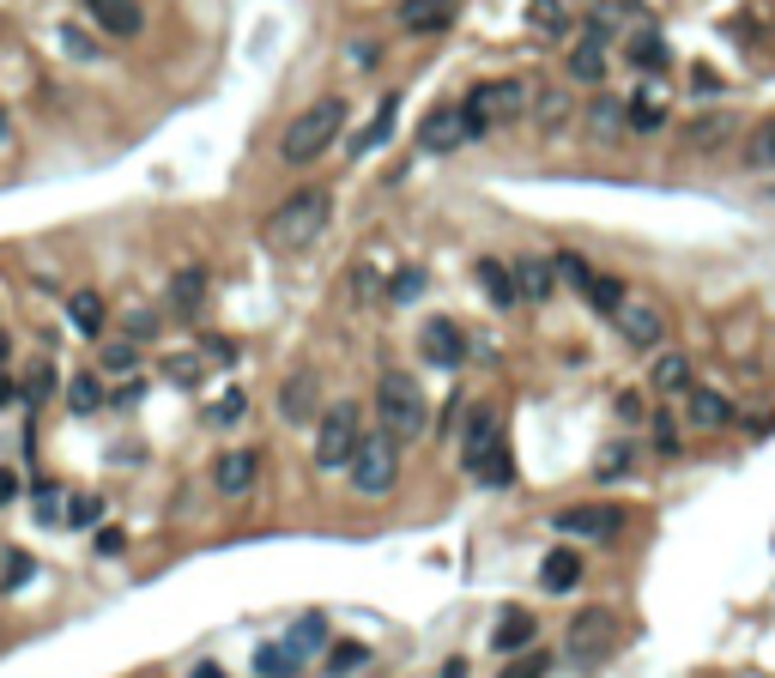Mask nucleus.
Here are the masks:
<instances>
[{"label": "nucleus", "instance_id": "obj_1", "mask_svg": "<svg viewBox=\"0 0 775 678\" xmlns=\"http://www.w3.org/2000/svg\"><path fill=\"white\" fill-rule=\"evenodd\" d=\"M328 219H333L328 188H297L291 200H279V207L267 212V242H273L279 254H297V249H309V242L328 230Z\"/></svg>", "mask_w": 775, "mask_h": 678}, {"label": "nucleus", "instance_id": "obj_2", "mask_svg": "<svg viewBox=\"0 0 775 678\" xmlns=\"http://www.w3.org/2000/svg\"><path fill=\"white\" fill-rule=\"evenodd\" d=\"M376 418H382V430L394 442H418L424 430H431V400H424V388L406 376V369H382V382H376Z\"/></svg>", "mask_w": 775, "mask_h": 678}, {"label": "nucleus", "instance_id": "obj_3", "mask_svg": "<svg viewBox=\"0 0 775 678\" xmlns=\"http://www.w3.org/2000/svg\"><path fill=\"white\" fill-rule=\"evenodd\" d=\"M345 127V97H316L303 115H291V127L279 134V158L286 164H316L321 152L340 139Z\"/></svg>", "mask_w": 775, "mask_h": 678}, {"label": "nucleus", "instance_id": "obj_4", "mask_svg": "<svg viewBox=\"0 0 775 678\" xmlns=\"http://www.w3.org/2000/svg\"><path fill=\"white\" fill-rule=\"evenodd\" d=\"M534 109V85L527 80H485L467 92V104H461V115H467V134H497V127L521 122V115Z\"/></svg>", "mask_w": 775, "mask_h": 678}, {"label": "nucleus", "instance_id": "obj_5", "mask_svg": "<svg viewBox=\"0 0 775 678\" xmlns=\"http://www.w3.org/2000/svg\"><path fill=\"white\" fill-rule=\"evenodd\" d=\"M358 442H364V413H358L352 400H340V406H321V418H316V472H340V467H352V455H358Z\"/></svg>", "mask_w": 775, "mask_h": 678}, {"label": "nucleus", "instance_id": "obj_6", "mask_svg": "<svg viewBox=\"0 0 775 678\" xmlns=\"http://www.w3.org/2000/svg\"><path fill=\"white\" fill-rule=\"evenodd\" d=\"M345 472H352V491H358V497H388V491L400 484V442L388 437V430L364 437Z\"/></svg>", "mask_w": 775, "mask_h": 678}, {"label": "nucleus", "instance_id": "obj_7", "mask_svg": "<svg viewBox=\"0 0 775 678\" xmlns=\"http://www.w3.org/2000/svg\"><path fill=\"white\" fill-rule=\"evenodd\" d=\"M624 509L618 503H570V509H558L551 515V528L564 533V540H588V545H606V540H618L624 533Z\"/></svg>", "mask_w": 775, "mask_h": 678}, {"label": "nucleus", "instance_id": "obj_8", "mask_svg": "<svg viewBox=\"0 0 775 678\" xmlns=\"http://www.w3.org/2000/svg\"><path fill=\"white\" fill-rule=\"evenodd\" d=\"M606 49H612V24H606V12H593V19L581 24V43L570 49V80L576 85L606 80Z\"/></svg>", "mask_w": 775, "mask_h": 678}, {"label": "nucleus", "instance_id": "obj_9", "mask_svg": "<svg viewBox=\"0 0 775 678\" xmlns=\"http://www.w3.org/2000/svg\"><path fill=\"white\" fill-rule=\"evenodd\" d=\"M612 612L606 606H588V612H576L570 618V660H600L606 648H612Z\"/></svg>", "mask_w": 775, "mask_h": 678}, {"label": "nucleus", "instance_id": "obj_10", "mask_svg": "<svg viewBox=\"0 0 775 678\" xmlns=\"http://www.w3.org/2000/svg\"><path fill=\"white\" fill-rule=\"evenodd\" d=\"M255 479H261V455L255 449H225L213 460V491L218 497H249Z\"/></svg>", "mask_w": 775, "mask_h": 678}, {"label": "nucleus", "instance_id": "obj_11", "mask_svg": "<svg viewBox=\"0 0 775 678\" xmlns=\"http://www.w3.org/2000/svg\"><path fill=\"white\" fill-rule=\"evenodd\" d=\"M279 418L286 425H316L321 418V376L316 369H297L286 388H279Z\"/></svg>", "mask_w": 775, "mask_h": 678}, {"label": "nucleus", "instance_id": "obj_12", "mask_svg": "<svg viewBox=\"0 0 775 678\" xmlns=\"http://www.w3.org/2000/svg\"><path fill=\"white\" fill-rule=\"evenodd\" d=\"M418 352L431 357L436 369H461V364H467V334H461V327L448 322V315H436V322H424Z\"/></svg>", "mask_w": 775, "mask_h": 678}, {"label": "nucleus", "instance_id": "obj_13", "mask_svg": "<svg viewBox=\"0 0 775 678\" xmlns=\"http://www.w3.org/2000/svg\"><path fill=\"white\" fill-rule=\"evenodd\" d=\"M612 322H618V334H624V345H637V352H654V345L666 340V315L654 310V303H624Z\"/></svg>", "mask_w": 775, "mask_h": 678}, {"label": "nucleus", "instance_id": "obj_14", "mask_svg": "<svg viewBox=\"0 0 775 678\" xmlns=\"http://www.w3.org/2000/svg\"><path fill=\"white\" fill-rule=\"evenodd\" d=\"M467 115H461V104L455 109H431L424 115V127H418V146L424 152H436V158H443V152H455V146H467Z\"/></svg>", "mask_w": 775, "mask_h": 678}, {"label": "nucleus", "instance_id": "obj_15", "mask_svg": "<svg viewBox=\"0 0 775 678\" xmlns=\"http://www.w3.org/2000/svg\"><path fill=\"white\" fill-rule=\"evenodd\" d=\"M461 467H467V472H473V479H479V484H490V491H503V484H515V455H509V442H503V437H490L485 449H479V455H467V460H461Z\"/></svg>", "mask_w": 775, "mask_h": 678}, {"label": "nucleus", "instance_id": "obj_16", "mask_svg": "<svg viewBox=\"0 0 775 678\" xmlns=\"http://www.w3.org/2000/svg\"><path fill=\"white\" fill-rule=\"evenodd\" d=\"M509 273H515V291H521V303H546L551 291H558V267H551L546 254H521Z\"/></svg>", "mask_w": 775, "mask_h": 678}, {"label": "nucleus", "instance_id": "obj_17", "mask_svg": "<svg viewBox=\"0 0 775 678\" xmlns=\"http://www.w3.org/2000/svg\"><path fill=\"white\" fill-rule=\"evenodd\" d=\"M534 643H539V624H534V612H521V606H509L497 618V630H490V648H497V655H527Z\"/></svg>", "mask_w": 775, "mask_h": 678}, {"label": "nucleus", "instance_id": "obj_18", "mask_svg": "<svg viewBox=\"0 0 775 678\" xmlns=\"http://www.w3.org/2000/svg\"><path fill=\"white\" fill-rule=\"evenodd\" d=\"M684 418H691L696 430H727L733 425V400L715 388H691L684 394Z\"/></svg>", "mask_w": 775, "mask_h": 678}, {"label": "nucleus", "instance_id": "obj_19", "mask_svg": "<svg viewBox=\"0 0 775 678\" xmlns=\"http://www.w3.org/2000/svg\"><path fill=\"white\" fill-rule=\"evenodd\" d=\"M455 19V0H400V31L406 36H431Z\"/></svg>", "mask_w": 775, "mask_h": 678}, {"label": "nucleus", "instance_id": "obj_20", "mask_svg": "<svg viewBox=\"0 0 775 678\" xmlns=\"http://www.w3.org/2000/svg\"><path fill=\"white\" fill-rule=\"evenodd\" d=\"M576 582H581V552H576V545L546 552V564H539V587H546V594H570Z\"/></svg>", "mask_w": 775, "mask_h": 678}, {"label": "nucleus", "instance_id": "obj_21", "mask_svg": "<svg viewBox=\"0 0 775 678\" xmlns=\"http://www.w3.org/2000/svg\"><path fill=\"white\" fill-rule=\"evenodd\" d=\"M649 388L654 394H691L696 382H691V357L684 352H661L654 357V369H649Z\"/></svg>", "mask_w": 775, "mask_h": 678}, {"label": "nucleus", "instance_id": "obj_22", "mask_svg": "<svg viewBox=\"0 0 775 678\" xmlns=\"http://www.w3.org/2000/svg\"><path fill=\"white\" fill-rule=\"evenodd\" d=\"M624 55L637 61L642 73H661V67H673V49H666V36H661V31H649V24H642V31H630Z\"/></svg>", "mask_w": 775, "mask_h": 678}, {"label": "nucleus", "instance_id": "obj_23", "mask_svg": "<svg viewBox=\"0 0 775 678\" xmlns=\"http://www.w3.org/2000/svg\"><path fill=\"white\" fill-rule=\"evenodd\" d=\"M328 643H333V636H328V618H321V612H303V618L291 624V636H286V648H291L297 660L328 655Z\"/></svg>", "mask_w": 775, "mask_h": 678}, {"label": "nucleus", "instance_id": "obj_24", "mask_svg": "<svg viewBox=\"0 0 775 678\" xmlns=\"http://www.w3.org/2000/svg\"><path fill=\"white\" fill-rule=\"evenodd\" d=\"M473 273H479V291H485L490 303H497V310H515V303H521V291H515V273H509L503 261H490V254H485V261L473 267Z\"/></svg>", "mask_w": 775, "mask_h": 678}, {"label": "nucleus", "instance_id": "obj_25", "mask_svg": "<svg viewBox=\"0 0 775 678\" xmlns=\"http://www.w3.org/2000/svg\"><path fill=\"white\" fill-rule=\"evenodd\" d=\"M206 303V267H176L170 279V315H194Z\"/></svg>", "mask_w": 775, "mask_h": 678}, {"label": "nucleus", "instance_id": "obj_26", "mask_svg": "<svg viewBox=\"0 0 775 678\" xmlns=\"http://www.w3.org/2000/svg\"><path fill=\"white\" fill-rule=\"evenodd\" d=\"M92 19H97V31H110V36H134L140 24H146L134 0H92Z\"/></svg>", "mask_w": 775, "mask_h": 678}, {"label": "nucleus", "instance_id": "obj_27", "mask_svg": "<svg viewBox=\"0 0 775 678\" xmlns=\"http://www.w3.org/2000/svg\"><path fill=\"white\" fill-rule=\"evenodd\" d=\"M68 322L80 327L85 340H97L103 327H110V310H103V298H97V291H73V298H68Z\"/></svg>", "mask_w": 775, "mask_h": 678}, {"label": "nucleus", "instance_id": "obj_28", "mask_svg": "<svg viewBox=\"0 0 775 678\" xmlns=\"http://www.w3.org/2000/svg\"><path fill=\"white\" fill-rule=\"evenodd\" d=\"M624 127H630V134H654V127H666V104L654 92H637L624 104Z\"/></svg>", "mask_w": 775, "mask_h": 678}, {"label": "nucleus", "instance_id": "obj_29", "mask_svg": "<svg viewBox=\"0 0 775 678\" xmlns=\"http://www.w3.org/2000/svg\"><path fill=\"white\" fill-rule=\"evenodd\" d=\"M490 437H503L497 413H490V406H473V413H467V430H461V460H467V455H479Z\"/></svg>", "mask_w": 775, "mask_h": 678}, {"label": "nucleus", "instance_id": "obj_30", "mask_svg": "<svg viewBox=\"0 0 775 678\" xmlns=\"http://www.w3.org/2000/svg\"><path fill=\"white\" fill-rule=\"evenodd\" d=\"M588 134L593 139H618L624 134V104H618V97H593L588 104Z\"/></svg>", "mask_w": 775, "mask_h": 678}, {"label": "nucleus", "instance_id": "obj_31", "mask_svg": "<svg viewBox=\"0 0 775 678\" xmlns=\"http://www.w3.org/2000/svg\"><path fill=\"white\" fill-rule=\"evenodd\" d=\"M581 298H588V303H593V310H600V315H618V310H624V303H630V298H624V279H612V273H593Z\"/></svg>", "mask_w": 775, "mask_h": 678}, {"label": "nucleus", "instance_id": "obj_32", "mask_svg": "<svg viewBox=\"0 0 775 678\" xmlns=\"http://www.w3.org/2000/svg\"><path fill=\"white\" fill-rule=\"evenodd\" d=\"M242 418H249V394L242 388H225L213 406H206V425L213 430H230V425H242Z\"/></svg>", "mask_w": 775, "mask_h": 678}, {"label": "nucleus", "instance_id": "obj_33", "mask_svg": "<svg viewBox=\"0 0 775 678\" xmlns=\"http://www.w3.org/2000/svg\"><path fill=\"white\" fill-rule=\"evenodd\" d=\"M297 667H303V660H297L286 643H261V648H255V672H261V678H297Z\"/></svg>", "mask_w": 775, "mask_h": 678}, {"label": "nucleus", "instance_id": "obj_34", "mask_svg": "<svg viewBox=\"0 0 775 678\" xmlns=\"http://www.w3.org/2000/svg\"><path fill=\"white\" fill-rule=\"evenodd\" d=\"M103 400H110V394H103L97 369H85V376H73V382H68V406H73V413H80V418H92Z\"/></svg>", "mask_w": 775, "mask_h": 678}, {"label": "nucleus", "instance_id": "obj_35", "mask_svg": "<svg viewBox=\"0 0 775 678\" xmlns=\"http://www.w3.org/2000/svg\"><path fill=\"white\" fill-rule=\"evenodd\" d=\"M727 115H696V122L691 127H684V146H691V152H715L721 146V139H727Z\"/></svg>", "mask_w": 775, "mask_h": 678}, {"label": "nucleus", "instance_id": "obj_36", "mask_svg": "<svg viewBox=\"0 0 775 678\" xmlns=\"http://www.w3.org/2000/svg\"><path fill=\"white\" fill-rule=\"evenodd\" d=\"M527 24H534L539 36H564L570 31V7H564V0H534V7H527Z\"/></svg>", "mask_w": 775, "mask_h": 678}, {"label": "nucleus", "instance_id": "obj_37", "mask_svg": "<svg viewBox=\"0 0 775 678\" xmlns=\"http://www.w3.org/2000/svg\"><path fill=\"white\" fill-rule=\"evenodd\" d=\"M745 170H775V122L752 127V139H745Z\"/></svg>", "mask_w": 775, "mask_h": 678}, {"label": "nucleus", "instance_id": "obj_38", "mask_svg": "<svg viewBox=\"0 0 775 678\" xmlns=\"http://www.w3.org/2000/svg\"><path fill=\"white\" fill-rule=\"evenodd\" d=\"M394 109H400L394 97H382V104H376V115H370V127L352 139V152H370V146H382V139L394 134Z\"/></svg>", "mask_w": 775, "mask_h": 678}, {"label": "nucleus", "instance_id": "obj_39", "mask_svg": "<svg viewBox=\"0 0 775 678\" xmlns=\"http://www.w3.org/2000/svg\"><path fill=\"white\" fill-rule=\"evenodd\" d=\"M630 467H637V449H630V442H612V449L593 460V479H600V484H612V479H624Z\"/></svg>", "mask_w": 775, "mask_h": 678}, {"label": "nucleus", "instance_id": "obj_40", "mask_svg": "<svg viewBox=\"0 0 775 678\" xmlns=\"http://www.w3.org/2000/svg\"><path fill=\"white\" fill-rule=\"evenodd\" d=\"M534 115H539L546 134H558V127L570 122V97H564V92H534Z\"/></svg>", "mask_w": 775, "mask_h": 678}, {"label": "nucleus", "instance_id": "obj_41", "mask_svg": "<svg viewBox=\"0 0 775 678\" xmlns=\"http://www.w3.org/2000/svg\"><path fill=\"white\" fill-rule=\"evenodd\" d=\"M49 394H55V364H49V357H43V364H31V376H24L19 400H24V406H43Z\"/></svg>", "mask_w": 775, "mask_h": 678}, {"label": "nucleus", "instance_id": "obj_42", "mask_svg": "<svg viewBox=\"0 0 775 678\" xmlns=\"http://www.w3.org/2000/svg\"><path fill=\"white\" fill-rule=\"evenodd\" d=\"M321 660H328L333 678H340V672H358V667H364L370 648H364V643H328V655H321Z\"/></svg>", "mask_w": 775, "mask_h": 678}, {"label": "nucleus", "instance_id": "obj_43", "mask_svg": "<svg viewBox=\"0 0 775 678\" xmlns=\"http://www.w3.org/2000/svg\"><path fill=\"white\" fill-rule=\"evenodd\" d=\"M134 364H140V345L134 340H110V345H103V369H110V376H134Z\"/></svg>", "mask_w": 775, "mask_h": 678}, {"label": "nucleus", "instance_id": "obj_44", "mask_svg": "<svg viewBox=\"0 0 775 678\" xmlns=\"http://www.w3.org/2000/svg\"><path fill=\"white\" fill-rule=\"evenodd\" d=\"M546 667H551L546 648H527V655H509V667H503L497 678H546Z\"/></svg>", "mask_w": 775, "mask_h": 678}, {"label": "nucleus", "instance_id": "obj_45", "mask_svg": "<svg viewBox=\"0 0 775 678\" xmlns=\"http://www.w3.org/2000/svg\"><path fill=\"white\" fill-rule=\"evenodd\" d=\"M31 497H37V521H43V528H55V521L68 515V503H61L68 491H61V484H37Z\"/></svg>", "mask_w": 775, "mask_h": 678}, {"label": "nucleus", "instance_id": "obj_46", "mask_svg": "<svg viewBox=\"0 0 775 678\" xmlns=\"http://www.w3.org/2000/svg\"><path fill=\"white\" fill-rule=\"evenodd\" d=\"M551 267H558V279L564 285H576V291H588V279H593V267L581 261V254H551Z\"/></svg>", "mask_w": 775, "mask_h": 678}, {"label": "nucleus", "instance_id": "obj_47", "mask_svg": "<svg viewBox=\"0 0 775 678\" xmlns=\"http://www.w3.org/2000/svg\"><path fill=\"white\" fill-rule=\"evenodd\" d=\"M61 521H68V528H97V521H103V497H73Z\"/></svg>", "mask_w": 775, "mask_h": 678}, {"label": "nucleus", "instance_id": "obj_48", "mask_svg": "<svg viewBox=\"0 0 775 678\" xmlns=\"http://www.w3.org/2000/svg\"><path fill=\"white\" fill-rule=\"evenodd\" d=\"M31 575H37L31 557H24V552H7V575H0V594H19V587L31 582Z\"/></svg>", "mask_w": 775, "mask_h": 678}, {"label": "nucleus", "instance_id": "obj_49", "mask_svg": "<svg viewBox=\"0 0 775 678\" xmlns=\"http://www.w3.org/2000/svg\"><path fill=\"white\" fill-rule=\"evenodd\" d=\"M164 369H170V382H176V388H200V376H206V364H200V357H170Z\"/></svg>", "mask_w": 775, "mask_h": 678}, {"label": "nucleus", "instance_id": "obj_50", "mask_svg": "<svg viewBox=\"0 0 775 678\" xmlns=\"http://www.w3.org/2000/svg\"><path fill=\"white\" fill-rule=\"evenodd\" d=\"M92 552L97 557H122L127 552V533L122 528H92Z\"/></svg>", "mask_w": 775, "mask_h": 678}, {"label": "nucleus", "instance_id": "obj_51", "mask_svg": "<svg viewBox=\"0 0 775 678\" xmlns=\"http://www.w3.org/2000/svg\"><path fill=\"white\" fill-rule=\"evenodd\" d=\"M418 291H424V273H418V267H406V273H400L394 285H388V303H412Z\"/></svg>", "mask_w": 775, "mask_h": 678}, {"label": "nucleus", "instance_id": "obj_52", "mask_svg": "<svg viewBox=\"0 0 775 678\" xmlns=\"http://www.w3.org/2000/svg\"><path fill=\"white\" fill-rule=\"evenodd\" d=\"M654 455H666V460L679 455V425L666 413H654Z\"/></svg>", "mask_w": 775, "mask_h": 678}, {"label": "nucleus", "instance_id": "obj_53", "mask_svg": "<svg viewBox=\"0 0 775 678\" xmlns=\"http://www.w3.org/2000/svg\"><path fill=\"white\" fill-rule=\"evenodd\" d=\"M158 310H134V315H127V340H152V334H158Z\"/></svg>", "mask_w": 775, "mask_h": 678}, {"label": "nucleus", "instance_id": "obj_54", "mask_svg": "<svg viewBox=\"0 0 775 678\" xmlns=\"http://www.w3.org/2000/svg\"><path fill=\"white\" fill-rule=\"evenodd\" d=\"M618 418H624V425H637V418H642V394H618Z\"/></svg>", "mask_w": 775, "mask_h": 678}, {"label": "nucleus", "instance_id": "obj_55", "mask_svg": "<svg viewBox=\"0 0 775 678\" xmlns=\"http://www.w3.org/2000/svg\"><path fill=\"white\" fill-rule=\"evenodd\" d=\"M12 497H19V472H12V467H0V509H7Z\"/></svg>", "mask_w": 775, "mask_h": 678}, {"label": "nucleus", "instance_id": "obj_56", "mask_svg": "<svg viewBox=\"0 0 775 678\" xmlns=\"http://www.w3.org/2000/svg\"><path fill=\"white\" fill-rule=\"evenodd\" d=\"M140 394H146V382H122V388H115V406H134Z\"/></svg>", "mask_w": 775, "mask_h": 678}, {"label": "nucleus", "instance_id": "obj_57", "mask_svg": "<svg viewBox=\"0 0 775 678\" xmlns=\"http://www.w3.org/2000/svg\"><path fill=\"white\" fill-rule=\"evenodd\" d=\"M691 85H696V92H721V80H715L709 67H696V73H691Z\"/></svg>", "mask_w": 775, "mask_h": 678}, {"label": "nucleus", "instance_id": "obj_58", "mask_svg": "<svg viewBox=\"0 0 775 678\" xmlns=\"http://www.w3.org/2000/svg\"><path fill=\"white\" fill-rule=\"evenodd\" d=\"M194 678H225V667H213V660H200V667H194Z\"/></svg>", "mask_w": 775, "mask_h": 678}, {"label": "nucleus", "instance_id": "obj_59", "mask_svg": "<svg viewBox=\"0 0 775 678\" xmlns=\"http://www.w3.org/2000/svg\"><path fill=\"white\" fill-rule=\"evenodd\" d=\"M7 352H12V345H7V334H0V364H7Z\"/></svg>", "mask_w": 775, "mask_h": 678}, {"label": "nucleus", "instance_id": "obj_60", "mask_svg": "<svg viewBox=\"0 0 775 678\" xmlns=\"http://www.w3.org/2000/svg\"><path fill=\"white\" fill-rule=\"evenodd\" d=\"M85 7H92V0H85Z\"/></svg>", "mask_w": 775, "mask_h": 678}]
</instances>
